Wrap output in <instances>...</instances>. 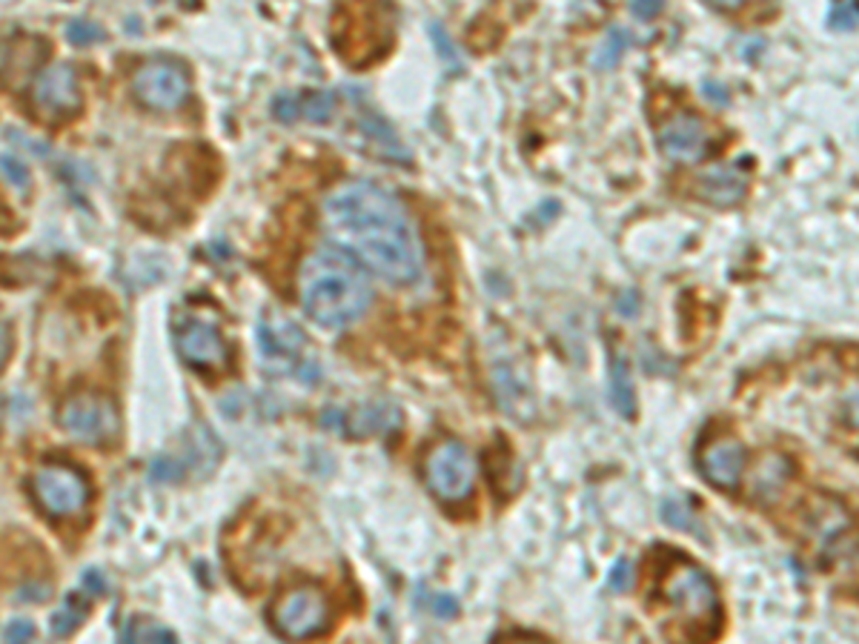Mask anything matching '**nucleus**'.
<instances>
[{
  "label": "nucleus",
  "mask_w": 859,
  "mask_h": 644,
  "mask_svg": "<svg viewBox=\"0 0 859 644\" xmlns=\"http://www.w3.org/2000/svg\"><path fill=\"white\" fill-rule=\"evenodd\" d=\"M630 562L628 559H622V562L616 564L614 567V576H610V587H614V590H628L630 587V582H633V576H630Z\"/></svg>",
  "instance_id": "nucleus-29"
},
{
  "label": "nucleus",
  "mask_w": 859,
  "mask_h": 644,
  "mask_svg": "<svg viewBox=\"0 0 859 644\" xmlns=\"http://www.w3.org/2000/svg\"><path fill=\"white\" fill-rule=\"evenodd\" d=\"M7 644H35V624L30 619H15L7 628Z\"/></svg>",
  "instance_id": "nucleus-27"
},
{
  "label": "nucleus",
  "mask_w": 859,
  "mask_h": 644,
  "mask_svg": "<svg viewBox=\"0 0 859 644\" xmlns=\"http://www.w3.org/2000/svg\"><path fill=\"white\" fill-rule=\"evenodd\" d=\"M424 482L430 493L447 504L465 502L473 493L476 461L461 441H442L424 461Z\"/></svg>",
  "instance_id": "nucleus-5"
},
{
  "label": "nucleus",
  "mask_w": 859,
  "mask_h": 644,
  "mask_svg": "<svg viewBox=\"0 0 859 644\" xmlns=\"http://www.w3.org/2000/svg\"><path fill=\"white\" fill-rule=\"evenodd\" d=\"M32 101L49 118H67L81 110V87L78 74L69 64H53L49 69L37 74L32 87Z\"/></svg>",
  "instance_id": "nucleus-13"
},
{
  "label": "nucleus",
  "mask_w": 859,
  "mask_h": 644,
  "mask_svg": "<svg viewBox=\"0 0 859 644\" xmlns=\"http://www.w3.org/2000/svg\"><path fill=\"white\" fill-rule=\"evenodd\" d=\"M327 227L370 269L408 287L422 275V246L408 209L373 181H350L324 200Z\"/></svg>",
  "instance_id": "nucleus-1"
},
{
  "label": "nucleus",
  "mask_w": 859,
  "mask_h": 644,
  "mask_svg": "<svg viewBox=\"0 0 859 644\" xmlns=\"http://www.w3.org/2000/svg\"><path fill=\"white\" fill-rule=\"evenodd\" d=\"M660 590L676 622L702 630V636H708V633L713 636V630L722 622V605H719L713 578L699 564L688 562V559H674L665 567Z\"/></svg>",
  "instance_id": "nucleus-3"
},
{
  "label": "nucleus",
  "mask_w": 859,
  "mask_h": 644,
  "mask_svg": "<svg viewBox=\"0 0 859 644\" xmlns=\"http://www.w3.org/2000/svg\"><path fill=\"white\" fill-rule=\"evenodd\" d=\"M324 424L327 427H339L341 433H347L353 438H367L393 429L399 424V413L390 404H364V407L353 410V413H327Z\"/></svg>",
  "instance_id": "nucleus-15"
},
{
  "label": "nucleus",
  "mask_w": 859,
  "mask_h": 644,
  "mask_svg": "<svg viewBox=\"0 0 859 644\" xmlns=\"http://www.w3.org/2000/svg\"><path fill=\"white\" fill-rule=\"evenodd\" d=\"M175 347H179V356L198 370H221L230 358L218 324L201 319V315H186L175 324Z\"/></svg>",
  "instance_id": "nucleus-10"
},
{
  "label": "nucleus",
  "mask_w": 859,
  "mask_h": 644,
  "mask_svg": "<svg viewBox=\"0 0 859 644\" xmlns=\"http://www.w3.org/2000/svg\"><path fill=\"white\" fill-rule=\"evenodd\" d=\"M660 149L671 161H702L711 149V135L699 115L676 110L660 124Z\"/></svg>",
  "instance_id": "nucleus-11"
},
{
  "label": "nucleus",
  "mask_w": 859,
  "mask_h": 644,
  "mask_svg": "<svg viewBox=\"0 0 859 644\" xmlns=\"http://www.w3.org/2000/svg\"><path fill=\"white\" fill-rule=\"evenodd\" d=\"M857 3H834V7L828 9V23L837 32H851L854 26H857Z\"/></svg>",
  "instance_id": "nucleus-25"
},
{
  "label": "nucleus",
  "mask_w": 859,
  "mask_h": 644,
  "mask_svg": "<svg viewBox=\"0 0 859 644\" xmlns=\"http://www.w3.org/2000/svg\"><path fill=\"white\" fill-rule=\"evenodd\" d=\"M259 338L261 353H264V358H267L270 367H275V370L301 372L307 367V347H310V344H307L305 333H301L293 321L282 319V315L261 321ZM307 370H312V367H307Z\"/></svg>",
  "instance_id": "nucleus-12"
},
{
  "label": "nucleus",
  "mask_w": 859,
  "mask_h": 644,
  "mask_svg": "<svg viewBox=\"0 0 859 644\" xmlns=\"http://www.w3.org/2000/svg\"><path fill=\"white\" fill-rule=\"evenodd\" d=\"M628 46H630L628 30H619V26H616V30H610V35L605 37V44L596 49V55H593V67L614 69L616 64L622 60V55Z\"/></svg>",
  "instance_id": "nucleus-22"
},
{
  "label": "nucleus",
  "mask_w": 859,
  "mask_h": 644,
  "mask_svg": "<svg viewBox=\"0 0 859 644\" xmlns=\"http://www.w3.org/2000/svg\"><path fill=\"white\" fill-rule=\"evenodd\" d=\"M207 447H215V441L207 429H201V438H186V456H175V452L158 456V459L152 461L149 475H152L156 482H181L195 459H207Z\"/></svg>",
  "instance_id": "nucleus-18"
},
{
  "label": "nucleus",
  "mask_w": 859,
  "mask_h": 644,
  "mask_svg": "<svg viewBox=\"0 0 859 644\" xmlns=\"http://www.w3.org/2000/svg\"><path fill=\"white\" fill-rule=\"evenodd\" d=\"M745 464H748V452L736 438H719L699 452V470L719 490H734L742 482Z\"/></svg>",
  "instance_id": "nucleus-14"
},
{
  "label": "nucleus",
  "mask_w": 859,
  "mask_h": 644,
  "mask_svg": "<svg viewBox=\"0 0 859 644\" xmlns=\"http://www.w3.org/2000/svg\"><path fill=\"white\" fill-rule=\"evenodd\" d=\"M433 610H436L438 616H456L459 605H456V599H450V596H436V601H433Z\"/></svg>",
  "instance_id": "nucleus-31"
},
{
  "label": "nucleus",
  "mask_w": 859,
  "mask_h": 644,
  "mask_svg": "<svg viewBox=\"0 0 859 644\" xmlns=\"http://www.w3.org/2000/svg\"><path fill=\"white\" fill-rule=\"evenodd\" d=\"M0 172H3V179L15 186V189H26V186H30V170H26L18 158L0 156Z\"/></svg>",
  "instance_id": "nucleus-26"
},
{
  "label": "nucleus",
  "mask_w": 859,
  "mask_h": 644,
  "mask_svg": "<svg viewBox=\"0 0 859 644\" xmlns=\"http://www.w3.org/2000/svg\"><path fill=\"white\" fill-rule=\"evenodd\" d=\"M745 186H748V170L734 163V166H719L702 175L697 181V195L713 207H734L745 195Z\"/></svg>",
  "instance_id": "nucleus-16"
},
{
  "label": "nucleus",
  "mask_w": 859,
  "mask_h": 644,
  "mask_svg": "<svg viewBox=\"0 0 859 644\" xmlns=\"http://www.w3.org/2000/svg\"><path fill=\"white\" fill-rule=\"evenodd\" d=\"M133 90L144 106L158 112L181 110L190 97V74L175 58H152L138 67Z\"/></svg>",
  "instance_id": "nucleus-8"
},
{
  "label": "nucleus",
  "mask_w": 859,
  "mask_h": 644,
  "mask_svg": "<svg viewBox=\"0 0 859 644\" xmlns=\"http://www.w3.org/2000/svg\"><path fill=\"white\" fill-rule=\"evenodd\" d=\"M87 613H90V599L81 596V593H72V596H67L64 605L53 613V633L60 639L69 636V633H75V630L81 628Z\"/></svg>",
  "instance_id": "nucleus-20"
},
{
  "label": "nucleus",
  "mask_w": 859,
  "mask_h": 644,
  "mask_svg": "<svg viewBox=\"0 0 859 644\" xmlns=\"http://www.w3.org/2000/svg\"><path fill=\"white\" fill-rule=\"evenodd\" d=\"M67 37H69V41H72L75 46L98 44V41H104V30H101V26H95V23H90V21H72L67 26Z\"/></svg>",
  "instance_id": "nucleus-24"
},
{
  "label": "nucleus",
  "mask_w": 859,
  "mask_h": 644,
  "mask_svg": "<svg viewBox=\"0 0 859 644\" xmlns=\"http://www.w3.org/2000/svg\"><path fill=\"white\" fill-rule=\"evenodd\" d=\"M610 401L625 418L637 415V393H633V381H630L625 356H614V364H610Z\"/></svg>",
  "instance_id": "nucleus-19"
},
{
  "label": "nucleus",
  "mask_w": 859,
  "mask_h": 644,
  "mask_svg": "<svg viewBox=\"0 0 859 644\" xmlns=\"http://www.w3.org/2000/svg\"><path fill=\"white\" fill-rule=\"evenodd\" d=\"M330 616H333V608H330L327 593L316 585H301L278 599L273 622L287 639H310L330 628Z\"/></svg>",
  "instance_id": "nucleus-7"
},
{
  "label": "nucleus",
  "mask_w": 859,
  "mask_h": 644,
  "mask_svg": "<svg viewBox=\"0 0 859 644\" xmlns=\"http://www.w3.org/2000/svg\"><path fill=\"white\" fill-rule=\"evenodd\" d=\"M32 496L49 516L69 519V516H78L90 502V482L78 467L49 461V464L37 467L32 475Z\"/></svg>",
  "instance_id": "nucleus-4"
},
{
  "label": "nucleus",
  "mask_w": 859,
  "mask_h": 644,
  "mask_svg": "<svg viewBox=\"0 0 859 644\" xmlns=\"http://www.w3.org/2000/svg\"><path fill=\"white\" fill-rule=\"evenodd\" d=\"M87 587L90 590H104V578H101V573H87Z\"/></svg>",
  "instance_id": "nucleus-32"
},
{
  "label": "nucleus",
  "mask_w": 859,
  "mask_h": 644,
  "mask_svg": "<svg viewBox=\"0 0 859 644\" xmlns=\"http://www.w3.org/2000/svg\"><path fill=\"white\" fill-rule=\"evenodd\" d=\"M335 21H341V18L335 15ZM333 37L335 46H339V55L347 60V64H353V67H364V64H367V67H370L373 60L387 55L390 44H393V9H373L367 30H353L347 23L333 26Z\"/></svg>",
  "instance_id": "nucleus-9"
},
{
  "label": "nucleus",
  "mask_w": 859,
  "mask_h": 644,
  "mask_svg": "<svg viewBox=\"0 0 859 644\" xmlns=\"http://www.w3.org/2000/svg\"><path fill=\"white\" fill-rule=\"evenodd\" d=\"M662 519H665L667 525L679 527V530H690V533L699 536V521L694 519V513H690L688 507H682L679 502L662 504Z\"/></svg>",
  "instance_id": "nucleus-23"
},
{
  "label": "nucleus",
  "mask_w": 859,
  "mask_h": 644,
  "mask_svg": "<svg viewBox=\"0 0 859 644\" xmlns=\"http://www.w3.org/2000/svg\"><path fill=\"white\" fill-rule=\"evenodd\" d=\"M335 110V97L330 92H301V95H278L273 101V112L284 124L305 118L312 124L330 120Z\"/></svg>",
  "instance_id": "nucleus-17"
},
{
  "label": "nucleus",
  "mask_w": 859,
  "mask_h": 644,
  "mask_svg": "<svg viewBox=\"0 0 859 644\" xmlns=\"http://www.w3.org/2000/svg\"><path fill=\"white\" fill-rule=\"evenodd\" d=\"M662 9H665V3H660V0H644V3H630V15L651 21V18L662 15Z\"/></svg>",
  "instance_id": "nucleus-28"
},
{
  "label": "nucleus",
  "mask_w": 859,
  "mask_h": 644,
  "mask_svg": "<svg viewBox=\"0 0 859 644\" xmlns=\"http://www.w3.org/2000/svg\"><path fill=\"white\" fill-rule=\"evenodd\" d=\"M58 424L83 445H106L118 436V410L106 395L78 393L58 410Z\"/></svg>",
  "instance_id": "nucleus-6"
},
{
  "label": "nucleus",
  "mask_w": 859,
  "mask_h": 644,
  "mask_svg": "<svg viewBox=\"0 0 859 644\" xmlns=\"http://www.w3.org/2000/svg\"><path fill=\"white\" fill-rule=\"evenodd\" d=\"M298 292L307 315L327 330L353 324L373 301L370 275L339 246H321L312 252L298 275Z\"/></svg>",
  "instance_id": "nucleus-2"
},
{
  "label": "nucleus",
  "mask_w": 859,
  "mask_h": 644,
  "mask_svg": "<svg viewBox=\"0 0 859 644\" xmlns=\"http://www.w3.org/2000/svg\"><path fill=\"white\" fill-rule=\"evenodd\" d=\"M9 353H12V333H9L7 321L0 319V370L9 361Z\"/></svg>",
  "instance_id": "nucleus-30"
},
{
  "label": "nucleus",
  "mask_w": 859,
  "mask_h": 644,
  "mask_svg": "<svg viewBox=\"0 0 859 644\" xmlns=\"http://www.w3.org/2000/svg\"><path fill=\"white\" fill-rule=\"evenodd\" d=\"M124 644H179L175 633L152 619H135L124 633Z\"/></svg>",
  "instance_id": "nucleus-21"
}]
</instances>
